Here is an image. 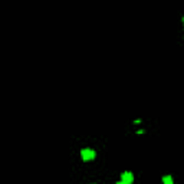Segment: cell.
Returning <instances> with one entry per match:
<instances>
[{"label":"cell","instance_id":"obj_3","mask_svg":"<svg viewBox=\"0 0 184 184\" xmlns=\"http://www.w3.org/2000/svg\"><path fill=\"white\" fill-rule=\"evenodd\" d=\"M162 183L164 184H173V179H171L170 175H165V177L162 179Z\"/></svg>","mask_w":184,"mask_h":184},{"label":"cell","instance_id":"obj_2","mask_svg":"<svg viewBox=\"0 0 184 184\" xmlns=\"http://www.w3.org/2000/svg\"><path fill=\"white\" fill-rule=\"evenodd\" d=\"M132 180H134V177H132V174H131V173L127 171V173L122 174V181H124V183L131 184V183H132Z\"/></svg>","mask_w":184,"mask_h":184},{"label":"cell","instance_id":"obj_5","mask_svg":"<svg viewBox=\"0 0 184 184\" xmlns=\"http://www.w3.org/2000/svg\"><path fill=\"white\" fill-rule=\"evenodd\" d=\"M183 23H184V17H183Z\"/></svg>","mask_w":184,"mask_h":184},{"label":"cell","instance_id":"obj_4","mask_svg":"<svg viewBox=\"0 0 184 184\" xmlns=\"http://www.w3.org/2000/svg\"><path fill=\"white\" fill-rule=\"evenodd\" d=\"M117 184H127V183H124V181H119V183H117Z\"/></svg>","mask_w":184,"mask_h":184},{"label":"cell","instance_id":"obj_1","mask_svg":"<svg viewBox=\"0 0 184 184\" xmlns=\"http://www.w3.org/2000/svg\"><path fill=\"white\" fill-rule=\"evenodd\" d=\"M81 155L85 161H89V160H92V158H95V151L91 150V148H85V150H82Z\"/></svg>","mask_w":184,"mask_h":184}]
</instances>
